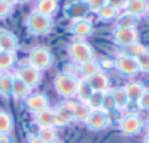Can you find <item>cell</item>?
I'll return each instance as SVG.
<instances>
[{
    "label": "cell",
    "mask_w": 149,
    "mask_h": 143,
    "mask_svg": "<svg viewBox=\"0 0 149 143\" xmlns=\"http://www.w3.org/2000/svg\"><path fill=\"white\" fill-rule=\"evenodd\" d=\"M64 16L69 18L70 21H76V19H82L86 18V15L89 13V8L86 5L85 0H72L64 5Z\"/></svg>",
    "instance_id": "obj_8"
},
{
    "label": "cell",
    "mask_w": 149,
    "mask_h": 143,
    "mask_svg": "<svg viewBox=\"0 0 149 143\" xmlns=\"http://www.w3.org/2000/svg\"><path fill=\"white\" fill-rule=\"evenodd\" d=\"M13 73L12 72H0V95L3 98L12 96Z\"/></svg>",
    "instance_id": "obj_17"
},
{
    "label": "cell",
    "mask_w": 149,
    "mask_h": 143,
    "mask_svg": "<svg viewBox=\"0 0 149 143\" xmlns=\"http://www.w3.org/2000/svg\"><path fill=\"white\" fill-rule=\"evenodd\" d=\"M85 2L89 8V12H94V13H97L102 6L107 5V0H85Z\"/></svg>",
    "instance_id": "obj_36"
},
{
    "label": "cell",
    "mask_w": 149,
    "mask_h": 143,
    "mask_svg": "<svg viewBox=\"0 0 149 143\" xmlns=\"http://www.w3.org/2000/svg\"><path fill=\"white\" fill-rule=\"evenodd\" d=\"M74 107H76V101L72 99H64L63 102H60L57 105V108L54 110L56 114L67 118L69 121H73V112H74Z\"/></svg>",
    "instance_id": "obj_21"
},
{
    "label": "cell",
    "mask_w": 149,
    "mask_h": 143,
    "mask_svg": "<svg viewBox=\"0 0 149 143\" xmlns=\"http://www.w3.org/2000/svg\"><path fill=\"white\" fill-rule=\"evenodd\" d=\"M0 143H13L10 134H0Z\"/></svg>",
    "instance_id": "obj_40"
},
{
    "label": "cell",
    "mask_w": 149,
    "mask_h": 143,
    "mask_svg": "<svg viewBox=\"0 0 149 143\" xmlns=\"http://www.w3.org/2000/svg\"><path fill=\"white\" fill-rule=\"evenodd\" d=\"M31 94V89L13 73V85H12V98L16 101H25L26 96Z\"/></svg>",
    "instance_id": "obj_16"
},
{
    "label": "cell",
    "mask_w": 149,
    "mask_h": 143,
    "mask_svg": "<svg viewBox=\"0 0 149 143\" xmlns=\"http://www.w3.org/2000/svg\"><path fill=\"white\" fill-rule=\"evenodd\" d=\"M29 2H31V0H15V3H18V5H26Z\"/></svg>",
    "instance_id": "obj_41"
},
{
    "label": "cell",
    "mask_w": 149,
    "mask_h": 143,
    "mask_svg": "<svg viewBox=\"0 0 149 143\" xmlns=\"http://www.w3.org/2000/svg\"><path fill=\"white\" fill-rule=\"evenodd\" d=\"M12 13V6L0 0V19H6Z\"/></svg>",
    "instance_id": "obj_37"
},
{
    "label": "cell",
    "mask_w": 149,
    "mask_h": 143,
    "mask_svg": "<svg viewBox=\"0 0 149 143\" xmlns=\"http://www.w3.org/2000/svg\"><path fill=\"white\" fill-rule=\"evenodd\" d=\"M127 2H129V0H127Z\"/></svg>",
    "instance_id": "obj_46"
},
{
    "label": "cell",
    "mask_w": 149,
    "mask_h": 143,
    "mask_svg": "<svg viewBox=\"0 0 149 143\" xmlns=\"http://www.w3.org/2000/svg\"><path fill=\"white\" fill-rule=\"evenodd\" d=\"M148 0H129V2L126 3V8H124V12H129L134 16H142L146 13L148 10Z\"/></svg>",
    "instance_id": "obj_18"
},
{
    "label": "cell",
    "mask_w": 149,
    "mask_h": 143,
    "mask_svg": "<svg viewBox=\"0 0 149 143\" xmlns=\"http://www.w3.org/2000/svg\"><path fill=\"white\" fill-rule=\"evenodd\" d=\"M92 89L91 86L88 85V82L81 78L79 82H78V88H76V95H74V98H78V102H86L89 99V96L92 95Z\"/></svg>",
    "instance_id": "obj_23"
},
{
    "label": "cell",
    "mask_w": 149,
    "mask_h": 143,
    "mask_svg": "<svg viewBox=\"0 0 149 143\" xmlns=\"http://www.w3.org/2000/svg\"><path fill=\"white\" fill-rule=\"evenodd\" d=\"M85 124L88 126L89 130L94 131H101L110 126V115L104 110H94L89 112Z\"/></svg>",
    "instance_id": "obj_10"
},
{
    "label": "cell",
    "mask_w": 149,
    "mask_h": 143,
    "mask_svg": "<svg viewBox=\"0 0 149 143\" xmlns=\"http://www.w3.org/2000/svg\"><path fill=\"white\" fill-rule=\"evenodd\" d=\"M25 25H26V29L31 35L41 37V35H47L51 32L54 22H53V18H48V16L41 15V13L34 10L28 15Z\"/></svg>",
    "instance_id": "obj_2"
},
{
    "label": "cell",
    "mask_w": 149,
    "mask_h": 143,
    "mask_svg": "<svg viewBox=\"0 0 149 143\" xmlns=\"http://www.w3.org/2000/svg\"><path fill=\"white\" fill-rule=\"evenodd\" d=\"M2 2H5V3H8V5H10V6L15 5V0H2Z\"/></svg>",
    "instance_id": "obj_43"
},
{
    "label": "cell",
    "mask_w": 149,
    "mask_h": 143,
    "mask_svg": "<svg viewBox=\"0 0 149 143\" xmlns=\"http://www.w3.org/2000/svg\"><path fill=\"white\" fill-rule=\"evenodd\" d=\"M37 136H38L44 143H58L57 128H54V127H44V128H40Z\"/></svg>",
    "instance_id": "obj_28"
},
{
    "label": "cell",
    "mask_w": 149,
    "mask_h": 143,
    "mask_svg": "<svg viewBox=\"0 0 149 143\" xmlns=\"http://www.w3.org/2000/svg\"><path fill=\"white\" fill-rule=\"evenodd\" d=\"M136 63L139 66V72H149V50H145L142 54L136 57Z\"/></svg>",
    "instance_id": "obj_33"
},
{
    "label": "cell",
    "mask_w": 149,
    "mask_h": 143,
    "mask_svg": "<svg viewBox=\"0 0 149 143\" xmlns=\"http://www.w3.org/2000/svg\"><path fill=\"white\" fill-rule=\"evenodd\" d=\"M101 110H104L105 112H110L111 110H116L114 101H113V96H111L110 89H108L107 92H104V95H102V105H101Z\"/></svg>",
    "instance_id": "obj_34"
},
{
    "label": "cell",
    "mask_w": 149,
    "mask_h": 143,
    "mask_svg": "<svg viewBox=\"0 0 149 143\" xmlns=\"http://www.w3.org/2000/svg\"><path fill=\"white\" fill-rule=\"evenodd\" d=\"M145 50H146V48H145L140 42H134V44H132V45L123 47V48L120 50V54H121V56H127V57L136 58V57H137L139 54H142Z\"/></svg>",
    "instance_id": "obj_31"
},
{
    "label": "cell",
    "mask_w": 149,
    "mask_h": 143,
    "mask_svg": "<svg viewBox=\"0 0 149 143\" xmlns=\"http://www.w3.org/2000/svg\"><path fill=\"white\" fill-rule=\"evenodd\" d=\"M67 53H69L70 60L73 63H78V64H82V63H86V61H91L95 58L94 48L84 40L72 41L67 45Z\"/></svg>",
    "instance_id": "obj_4"
},
{
    "label": "cell",
    "mask_w": 149,
    "mask_h": 143,
    "mask_svg": "<svg viewBox=\"0 0 149 143\" xmlns=\"http://www.w3.org/2000/svg\"><path fill=\"white\" fill-rule=\"evenodd\" d=\"M110 92H111V96H113V101H114V107L117 110H126L130 101L127 98V94H126L124 88L123 86L113 88V89H110Z\"/></svg>",
    "instance_id": "obj_19"
},
{
    "label": "cell",
    "mask_w": 149,
    "mask_h": 143,
    "mask_svg": "<svg viewBox=\"0 0 149 143\" xmlns=\"http://www.w3.org/2000/svg\"><path fill=\"white\" fill-rule=\"evenodd\" d=\"M136 102H137V107L140 110L149 111V88H145V91L142 92V95L139 96V99Z\"/></svg>",
    "instance_id": "obj_35"
},
{
    "label": "cell",
    "mask_w": 149,
    "mask_h": 143,
    "mask_svg": "<svg viewBox=\"0 0 149 143\" xmlns=\"http://www.w3.org/2000/svg\"><path fill=\"white\" fill-rule=\"evenodd\" d=\"M69 31L76 40H85L94 34V24L88 18L76 19V21H72Z\"/></svg>",
    "instance_id": "obj_9"
},
{
    "label": "cell",
    "mask_w": 149,
    "mask_h": 143,
    "mask_svg": "<svg viewBox=\"0 0 149 143\" xmlns=\"http://www.w3.org/2000/svg\"><path fill=\"white\" fill-rule=\"evenodd\" d=\"M94 92H107L110 89V78L104 70L97 72L95 75L85 79Z\"/></svg>",
    "instance_id": "obj_13"
},
{
    "label": "cell",
    "mask_w": 149,
    "mask_h": 143,
    "mask_svg": "<svg viewBox=\"0 0 149 143\" xmlns=\"http://www.w3.org/2000/svg\"><path fill=\"white\" fill-rule=\"evenodd\" d=\"M111 38L114 41V44L123 47L132 45L134 42H139V32L136 28H117L113 31Z\"/></svg>",
    "instance_id": "obj_7"
},
{
    "label": "cell",
    "mask_w": 149,
    "mask_h": 143,
    "mask_svg": "<svg viewBox=\"0 0 149 143\" xmlns=\"http://www.w3.org/2000/svg\"><path fill=\"white\" fill-rule=\"evenodd\" d=\"M53 120H54V110L53 108H47L38 114H34V121L40 128L53 127Z\"/></svg>",
    "instance_id": "obj_20"
},
{
    "label": "cell",
    "mask_w": 149,
    "mask_h": 143,
    "mask_svg": "<svg viewBox=\"0 0 149 143\" xmlns=\"http://www.w3.org/2000/svg\"><path fill=\"white\" fill-rule=\"evenodd\" d=\"M118 128L124 136H136L143 128V120L137 114H133V112L126 114L124 117H121Z\"/></svg>",
    "instance_id": "obj_6"
},
{
    "label": "cell",
    "mask_w": 149,
    "mask_h": 143,
    "mask_svg": "<svg viewBox=\"0 0 149 143\" xmlns=\"http://www.w3.org/2000/svg\"><path fill=\"white\" fill-rule=\"evenodd\" d=\"M100 70H102V69H101V64H100V61H97L95 58L91 60V61H86V63L79 64V72H81V75H82L84 79H86V78L95 75L97 72H100Z\"/></svg>",
    "instance_id": "obj_24"
},
{
    "label": "cell",
    "mask_w": 149,
    "mask_h": 143,
    "mask_svg": "<svg viewBox=\"0 0 149 143\" xmlns=\"http://www.w3.org/2000/svg\"><path fill=\"white\" fill-rule=\"evenodd\" d=\"M26 143H44L37 134H29L28 139H26Z\"/></svg>",
    "instance_id": "obj_39"
},
{
    "label": "cell",
    "mask_w": 149,
    "mask_h": 143,
    "mask_svg": "<svg viewBox=\"0 0 149 143\" xmlns=\"http://www.w3.org/2000/svg\"><path fill=\"white\" fill-rule=\"evenodd\" d=\"M124 88V91H126V94H127V98H129V101H137L139 99V96L142 95V92L145 91V86H143V83H140V82H129L126 86H123Z\"/></svg>",
    "instance_id": "obj_25"
},
{
    "label": "cell",
    "mask_w": 149,
    "mask_h": 143,
    "mask_svg": "<svg viewBox=\"0 0 149 143\" xmlns=\"http://www.w3.org/2000/svg\"><path fill=\"white\" fill-rule=\"evenodd\" d=\"M143 143H149V133L143 137Z\"/></svg>",
    "instance_id": "obj_44"
},
{
    "label": "cell",
    "mask_w": 149,
    "mask_h": 143,
    "mask_svg": "<svg viewBox=\"0 0 149 143\" xmlns=\"http://www.w3.org/2000/svg\"><path fill=\"white\" fill-rule=\"evenodd\" d=\"M143 126H145V127H146V130H148V133H149V117H148V118H146V121H145V123H143Z\"/></svg>",
    "instance_id": "obj_42"
},
{
    "label": "cell",
    "mask_w": 149,
    "mask_h": 143,
    "mask_svg": "<svg viewBox=\"0 0 149 143\" xmlns=\"http://www.w3.org/2000/svg\"><path fill=\"white\" fill-rule=\"evenodd\" d=\"M139 22V18L129 13V12H123V13H118L117 19H116V25L117 28H136Z\"/></svg>",
    "instance_id": "obj_22"
},
{
    "label": "cell",
    "mask_w": 149,
    "mask_h": 143,
    "mask_svg": "<svg viewBox=\"0 0 149 143\" xmlns=\"http://www.w3.org/2000/svg\"><path fill=\"white\" fill-rule=\"evenodd\" d=\"M54 61L53 53L48 47L44 45H37L34 48H31L29 54H28V64L34 69H37L38 72H44L48 70L51 67Z\"/></svg>",
    "instance_id": "obj_3"
},
{
    "label": "cell",
    "mask_w": 149,
    "mask_h": 143,
    "mask_svg": "<svg viewBox=\"0 0 149 143\" xmlns=\"http://www.w3.org/2000/svg\"><path fill=\"white\" fill-rule=\"evenodd\" d=\"M13 130V117L5 111L0 110V134H10Z\"/></svg>",
    "instance_id": "obj_27"
},
{
    "label": "cell",
    "mask_w": 149,
    "mask_h": 143,
    "mask_svg": "<svg viewBox=\"0 0 149 143\" xmlns=\"http://www.w3.org/2000/svg\"><path fill=\"white\" fill-rule=\"evenodd\" d=\"M16 64V54L0 51V72H10Z\"/></svg>",
    "instance_id": "obj_26"
},
{
    "label": "cell",
    "mask_w": 149,
    "mask_h": 143,
    "mask_svg": "<svg viewBox=\"0 0 149 143\" xmlns=\"http://www.w3.org/2000/svg\"><path fill=\"white\" fill-rule=\"evenodd\" d=\"M102 95L104 92H92V95L89 96V99L85 102L91 111L94 110H101V105H102Z\"/></svg>",
    "instance_id": "obj_32"
},
{
    "label": "cell",
    "mask_w": 149,
    "mask_h": 143,
    "mask_svg": "<svg viewBox=\"0 0 149 143\" xmlns=\"http://www.w3.org/2000/svg\"><path fill=\"white\" fill-rule=\"evenodd\" d=\"M145 15H146V18H148V21H149V6H148V10H146V13H145Z\"/></svg>",
    "instance_id": "obj_45"
},
{
    "label": "cell",
    "mask_w": 149,
    "mask_h": 143,
    "mask_svg": "<svg viewBox=\"0 0 149 143\" xmlns=\"http://www.w3.org/2000/svg\"><path fill=\"white\" fill-rule=\"evenodd\" d=\"M126 3H127V0H107V5L116 8L117 10L124 9V8H126Z\"/></svg>",
    "instance_id": "obj_38"
},
{
    "label": "cell",
    "mask_w": 149,
    "mask_h": 143,
    "mask_svg": "<svg viewBox=\"0 0 149 143\" xmlns=\"http://www.w3.org/2000/svg\"><path fill=\"white\" fill-rule=\"evenodd\" d=\"M114 67L124 76H134L139 73V66L136 63V58L121 54H118L117 58L114 60Z\"/></svg>",
    "instance_id": "obj_12"
},
{
    "label": "cell",
    "mask_w": 149,
    "mask_h": 143,
    "mask_svg": "<svg viewBox=\"0 0 149 143\" xmlns=\"http://www.w3.org/2000/svg\"><path fill=\"white\" fill-rule=\"evenodd\" d=\"M35 12L53 18L58 12V0H37Z\"/></svg>",
    "instance_id": "obj_15"
},
{
    "label": "cell",
    "mask_w": 149,
    "mask_h": 143,
    "mask_svg": "<svg viewBox=\"0 0 149 143\" xmlns=\"http://www.w3.org/2000/svg\"><path fill=\"white\" fill-rule=\"evenodd\" d=\"M91 110L85 102H78L76 101V107H74V112H73V121H81L85 123L88 115H89Z\"/></svg>",
    "instance_id": "obj_30"
},
{
    "label": "cell",
    "mask_w": 149,
    "mask_h": 143,
    "mask_svg": "<svg viewBox=\"0 0 149 143\" xmlns=\"http://www.w3.org/2000/svg\"><path fill=\"white\" fill-rule=\"evenodd\" d=\"M78 82H79V78H76L73 73L61 72V73H58L54 79V89L61 98L73 99L74 95H76Z\"/></svg>",
    "instance_id": "obj_1"
},
{
    "label": "cell",
    "mask_w": 149,
    "mask_h": 143,
    "mask_svg": "<svg viewBox=\"0 0 149 143\" xmlns=\"http://www.w3.org/2000/svg\"><path fill=\"white\" fill-rule=\"evenodd\" d=\"M24 102H25L26 110H28L31 114H38V112H41V111L50 108V101H48L47 95L40 94V92L29 94Z\"/></svg>",
    "instance_id": "obj_11"
},
{
    "label": "cell",
    "mask_w": 149,
    "mask_h": 143,
    "mask_svg": "<svg viewBox=\"0 0 149 143\" xmlns=\"http://www.w3.org/2000/svg\"><path fill=\"white\" fill-rule=\"evenodd\" d=\"M97 16H98L100 21H102V22H108V21L117 19V16H118V10H117L116 8L110 6V5H105V6H102V8L97 12Z\"/></svg>",
    "instance_id": "obj_29"
},
{
    "label": "cell",
    "mask_w": 149,
    "mask_h": 143,
    "mask_svg": "<svg viewBox=\"0 0 149 143\" xmlns=\"http://www.w3.org/2000/svg\"><path fill=\"white\" fill-rule=\"evenodd\" d=\"M15 76H18L29 89L37 88L41 83V81H42V73L38 72L37 69L31 67L28 63H25V64L18 67V70L15 72Z\"/></svg>",
    "instance_id": "obj_5"
},
{
    "label": "cell",
    "mask_w": 149,
    "mask_h": 143,
    "mask_svg": "<svg viewBox=\"0 0 149 143\" xmlns=\"http://www.w3.org/2000/svg\"><path fill=\"white\" fill-rule=\"evenodd\" d=\"M19 47V40L18 37L6 29H0V51H8V53H15Z\"/></svg>",
    "instance_id": "obj_14"
}]
</instances>
